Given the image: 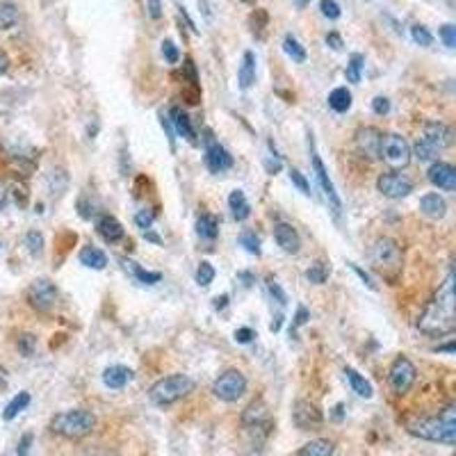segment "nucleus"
Here are the masks:
<instances>
[{
  "label": "nucleus",
  "mask_w": 456,
  "mask_h": 456,
  "mask_svg": "<svg viewBox=\"0 0 456 456\" xmlns=\"http://www.w3.org/2000/svg\"><path fill=\"white\" fill-rule=\"evenodd\" d=\"M418 329L427 336H450L456 329V294H454V272L447 274L443 285L438 288L434 299L427 304L418 317Z\"/></svg>",
  "instance_id": "nucleus-1"
},
{
  "label": "nucleus",
  "mask_w": 456,
  "mask_h": 456,
  "mask_svg": "<svg viewBox=\"0 0 456 456\" xmlns=\"http://www.w3.org/2000/svg\"><path fill=\"white\" fill-rule=\"evenodd\" d=\"M409 434L422 438L429 443H443V445H454L456 441V406L450 404L443 409L441 416L434 418H420L409 425Z\"/></svg>",
  "instance_id": "nucleus-2"
},
{
  "label": "nucleus",
  "mask_w": 456,
  "mask_h": 456,
  "mask_svg": "<svg viewBox=\"0 0 456 456\" xmlns=\"http://www.w3.org/2000/svg\"><path fill=\"white\" fill-rule=\"evenodd\" d=\"M96 427V416L85 409H73V411H62L51 420V431L69 441H78L91 434Z\"/></svg>",
  "instance_id": "nucleus-3"
},
{
  "label": "nucleus",
  "mask_w": 456,
  "mask_h": 456,
  "mask_svg": "<svg viewBox=\"0 0 456 456\" xmlns=\"http://www.w3.org/2000/svg\"><path fill=\"white\" fill-rule=\"evenodd\" d=\"M194 391V381L187 375H169L160 381H155L148 391V400L155 406H171L182 397H187Z\"/></svg>",
  "instance_id": "nucleus-4"
},
{
  "label": "nucleus",
  "mask_w": 456,
  "mask_h": 456,
  "mask_svg": "<svg viewBox=\"0 0 456 456\" xmlns=\"http://www.w3.org/2000/svg\"><path fill=\"white\" fill-rule=\"evenodd\" d=\"M372 265L375 269L384 274L386 278H395L397 274L402 272V262H404V253L402 246L395 242L393 237H379L375 244H372Z\"/></svg>",
  "instance_id": "nucleus-5"
},
{
  "label": "nucleus",
  "mask_w": 456,
  "mask_h": 456,
  "mask_svg": "<svg viewBox=\"0 0 456 456\" xmlns=\"http://www.w3.org/2000/svg\"><path fill=\"white\" fill-rule=\"evenodd\" d=\"M411 155L413 153H411L409 142H406L402 135H397V132H388V135H384V139H381L379 157L393 171L409 167V164H411Z\"/></svg>",
  "instance_id": "nucleus-6"
},
{
  "label": "nucleus",
  "mask_w": 456,
  "mask_h": 456,
  "mask_svg": "<svg viewBox=\"0 0 456 456\" xmlns=\"http://www.w3.org/2000/svg\"><path fill=\"white\" fill-rule=\"evenodd\" d=\"M246 393V377L239 370H226L212 384V395L221 402H237Z\"/></svg>",
  "instance_id": "nucleus-7"
},
{
  "label": "nucleus",
  "mask_w": 456,
  "mask_h": 456,
  "mask_svg": "<svg viewBox=\"0 0 456 456\" xmlns=\"http://www.w3.org/2000/svg\"><path fill=\"white\" fill-rule=\"evenodd\" d=\"M418 379V370L406 356H397L388 370V384L395 391V395H406L413 388Z\"/></svg>",
  "instance_id": "nucleus-8"
},
{
  "label": "nucleus",
  "mask_w": 456,
  "mask_h": 456,
  "mask_svg": "<svg viewBox=\"0 0 456 456\" xmlns=\"http://www.w3.org/2000/svg\"><path fill=\"white\" fill-rule=\"evenodd\" d=\"M308 137H310V139H308V146H310V162H313L315 176H317V180H320V187H322V192H324V196H327L331 210H333L336 214H340V210H343V201H340V194H338V189H336V185H333V180L329 178V171H327V167H324V162H322L317 148H315L313 135H308Z\"/></svg>",
  "instance_id": "nucleus-9"
},
{
  "label": "nucleus",
  "mask_w": 456,
  "mask_h": 456,
  "mask_svg": "<svg viewBox=\"0 0 456 456\" xmlns=\"http://www.w3.org/2000/svg\"><path fill=\"white\" fill-rule=\"evenodd\" d=\"M57 301V288L48 278H37L32 281V285L28 288V304L39 313L51 310Z\"/></svg>",
  "instance_id": "nucleus-10"
},
{
  "label": "nucleus",
  "mask_w": 456,
  "mask_h": 456,
  "mask_svg": "<svg viewBox=\"0 0 456 456\" xmlns=\"http://www.w3.org/2000/svg\"><path fill=\"white\" fill-rule=\"evenodd\" d=\"M203 144H205V164H208V169L212 173H221L233 167V155L212 137L210 130H205Z\"/></svg>",
  "instance_id": "nucleus-11"
},
{
  "label": "nucleus",
  "mask_w": 456,
  "mask_h": 456,
  "mask_svg": "<svg viewBox=\"0 0 456 456\" xmlns=\"http://www.w3.org/2000/svg\"><path fill=\"white\" fill-rule=\"evenodd\" d=\"M377 189L386 198L397 201V198H406L413 192V182L406 176H402V173L388 171V173H381V176L377 178Z\"/></svg>",
  "instance_id": "nucleus-12"
},
{
  "label": "nucleus",
  "mask_w": 456,
  "mask_h": 456,
  "mask_svg": "<svg viewBox=\"0 0 456 456\" xmlns=\"http://www.w3.org/2000/svg\"><path fill=\"white\" fill-rule=\"evenodd\" d=\"M292 422L301 431H317L324 425V416H322V411L315 404L299 400L292 406Z\"/></svg>",
  "instance_id": "nucleus-13"
},
{
  "label": "nucleus",
  "mask_w": 456,
  "mask_h": 456,
  "mask_svg": "<svg viewBox=\"0 0 456 456\" xmlns=\"http://www.w3.org/2000/svg\"><path fill=\"white\" fill-rule=\"evenodd\" d=\"M422 142H427L434 151H443L454 144V130L443 121H427L422 128Z\"/></svg>",
  "instance_id": "nucleus-14"
},
{
  "label": "nucleus",
  "mask_w": 456,
  "mask_h": 456,
  "mask_svg": "<svg viewBox=\"0 0 456 456\" xmlns=\"http://www.w3.org/2000/svg\"><path fill=\"white\" fill-rule=\"evenodd\" d=\"M381 139H384V132L379 128L365 126L356 130V148H359L363 157H370V160H379Z\"/></svg>",
  "instance_id": "nucleus-15"
},
{
  "label": "nucleus",
  "mask_w": 456,
  "mask_h": 456,
  "mask_svg": "<svg viewBox=\"0 0 456 456\" xmlns=\"http://www.w3.org/2000/svg\"><path fill=\"white\" fill-rule=\"evenodd\" d=\"M427 178L434 187L445 189V192H454L456 189V169L447 162H434L427 171Z\"/></svg>",
  "instance_id": "nucleus-16"
},
{
  "label": "nucleus",
  "mask_w": 456,
  "mask_h": 456,
  "mask_svg": "<svg viewBox=\"0 0 456 456\" xmlns=\"http://www.w3.org/2000/svg\"><path fill=\"white\" fill-rule=\"evenodd\" d=\"M274 239H276V244L283 249L285 253H299L301 249V237L297 233V228L292 223L288 221H278L276 226H274Z\"/></svg>",
  "instance_id": "nucleus-17"
},
{
  "label": "nucleus",
  "mask_w": 456,
  "mask_h": 456,
  "mask_svg": "<svg viewBox=\"0 0 456 456\" xmlns=\"http://www.w3.org/2000/svg\"><path fill=\"white\" fill-rule=\"evenodd\" d=\"M242 422H244V427L249 431H269L272 427V420H269V411H267V406H265L262 402H253V404H249L246 406V411H244V416H242Z\"/></svg>",
  "instance_id": "nucleus-18"
},
{
  "label": "nucleus",
  "mask_w": 456,
  "mask_h": 456,
  "mask_svg": "<svg viewBox=\"0 0 456 456\" xmlns=\"http://www.w3.org/2000/svg\"><path fill=\"white\" fill-rule=\"evenodd\" d=\"M96 230H98V235L110 244L119 242V239H123V235H126L121 221L117 217H112V214H101V217L96 219Z\"/></svg>",
  "instance_id": "nucleus-19"
},
{
  "label": "nucleus",
  "mask_w": 456,
  "mask_h": 456,
  "mask_svg": "<svg viewBox=\"0 0 456 456\" xmlns=\"http://www.w3.org/2000/svg\"><path fill=\"white\" fill-rule=\"evenodd\" d=\"M169 121H171L173 132H178V135L182 139H187L189 144H196V132L192 128V121H189L187 112H182L178 105H173L169 110Z\"/></svg>",
  "instance_id": "nucleus-20"
},
{
  "label": "nucleus",
  "mask_w": 456,
  "mask_h": 456,
  "mask_svg": "<svg viewBox=\"0 0 456 456\" xmlns=\"http://www.w3.org/2000/svg\"><path fill=\"white\" fill-rule=\"evenodd\" d=\"M132 370L126 368V365H112V368H107L103 372V384L107 388H112V391H121L123 386L130 384L132 381Z\"/></svg>",
  "instance_id": "nucleus-21"
},
{
  "label": "nucleus",
  "mask_w": 456,
  "mask_h": 456,
  "mask_svg": "<svg viewBox=\"0 0 456 456\" xmlns=\"http://www.w3.org/2000/svg\"><path fill=\"white\" fill-rule=\"evenodd\" d=\"M420 212L429 219H443L447 214V203L441 194H425L420 198Z\"/></svg>",
  "instance_id": "nucleus-22"
},
{
  "label": "nucleus",
  "mask_w": 456,
  "mask_h": 456,
  "mask_svg": "<svg viewBox=\"0 0 456 456\" xmlns=\"http://www.w3.org/2000/svg\"><path fill=\"white\" fill-rule=\"evenodd\" d=\"M237 82H239V89H249L255 82V55L251 51H246L242 55V64H239V71H237Z\"/></svg>",
  "instance_id": "nucleus-23"
},
{
  "label": "nucleus",
  "mask_w": 456,
  "mask_h": 456,
  "mask_svg": "<svg viewBox=\"0 0 456 456\" xmlns=\"http://www.w3.org/2000/svg\"><path fill=\"white\" fill-rule=\"evenodd\" d=\"M228 208H230V212H233V219L235 221H244L249 214H251V205H249L242 189H233V192H230Z\"/></svg>",
  "instance_id": "nucleus-24"
},
{
  "label": "nucleus",
  "mask_w": 456,
  "mask_h": 456,
  "mask_svg": "<svg viewBox=\"0 0 456 456\" xmlns=\"http://www.w3.org/2000/svg\"><path fill=\"white\" fill-rule=\"evenodd\" d=\"M345 375H347V381H349L352 391L359 395V397H365V400H370V397L375 395V388H372L370 381L365 379L363 375H359V372H356L354 368H347Z\"/></svg>",
  "instance_id": "nucleus-25"
},
{
  "label": "nucleus",
  "mask_w": 456,
  "mask_h": 456,
  "mask_svg": "<svg viewBox=\"0 0 456 456\" xmlns=\"http://www.w3.org/2000/svg\"><path fill=\"white\" fill-rule=\"evenodd\" d=\"M329 107L338 114L347 112L352 107V91L347 87H336L333 91L329 94Z\"/></svg>",
  "instance_id": "nucleus-26"
},
{
  "label": "nucleus",
  "mask_w": 456,
  "mask_h": 456,
  "mask_svg": "<svg viewBox=\"0 0 456 456\" xmlns=\"http://www.w3.org/2000/svg\"><path fill=\"white\" fill-rule=\"evenodd\" d=\"M80 262L89 269H105L107 265V255L96 246H85L80 251Z\"/></svg>",
  "instance_id": "nucleus-27"
},
{
  "label": "nucleus",
  "mask_w": 456,
  "mask_h": 456,
  "mask_svg": "<svg viewBox=\"0 0 456 456\" xmlns=\"http://www.w3.org/2000/svg\"><path fill=\"white\" fill-rule=\"evenodd\" d=\"M196 233L198 237L203 239H214L219 235V221L217 217H212V214H201V217L196 219Z\"/></svg>",
  "instance_id": "nucleus-28"
},
{
  "label": "nucleus",
  "mask_w": 456,
  "mask_h": 456,
  "mask_svg": "<svg viewBox=\"0 0 456 456\" xmlns=\"http://www.w3.org/2000/svg\"><path fill=\"white\" fill-rule=\"evenodd\" d=\"M297 456H333V443L324 441V438H317V441L306 443Z\"/></svg>",
  "instance_id": "nucleus-29"
},
{
  "label": "nucleus",
  "mask_w": 456,
  "mask_h": 456,
  "mask_svg": "<svg viewBox=\"0 0 456 456\" xmlns=\"http://www.w3.org/2000/svg\"><path fill=\"white\" fill-rule=\"evenodd\" d=\"M283 51H285L288 57H292V62H297V64L306 62V57H308L306 48H304L292 35H285V39H283Z\"/></svg>",
  "instance_id": "nucleus-30"
},
{
  "label": "nucleus",
  "mask_w": 456,
  "mask_h": 456,
  "mask_svg": "<svg viewBox=\"0 0 456 456\" xmlns=\"http://www.w3.org/2000/svg\"><path fill=\"white\" fill-rule=\"evenodd\" d=\"M28 404H30V393H19L10 404L5 406L3 418H5V420H14L21 411H26V409H28Z\"/></svg>",
  "instance_id": "nucleus-31"
},
{
  "label": "nucleus",
  "mask_w": 456,
  "mask_h": 456,
  "mask_svg": "<svg viewBox=\"0 0 456 456\" xmlns=\"http://www.w3.org/2000/svg\"><path fill=\"white\" fill-rule=\"evenodd\" d=\"M19 21V10L14 3H0V30L12 28Z\"/></svg>",
  "instance_id": "nucleus-32"
},
{
  "label": "nucleus",
  "mask_w": 456,
  "mask_h": 456,
  "mask_svg": "<svg viewBox=\"0 0 456 456\" xmlns=\"http://www.w3.org/2000/svg\"><path fill=\"white\" fill-rule=\"evenodd\" d=\"M363 66H365V57L361 53H354L349 57V64H347V71H345L347 80H349V82H361Z\"/></svg>",
  "instance_id": "nucleus-33"
},
{
  "label": "nucleus",
  "mask_w": 456,
  "mask_h": 456,
  "mask_svg": "<svg viewBox=\"0 0 456 456\" xmlns=\"http://www.w3.org/2000/svg\"><path fill=\"white\" fill-rule=\"evenodd\" d=\"M130 265V269L132 274H135V278L139 281V283H144V285H155V283H160V278H162V274L160 272H146L139 267L137 262H126Z\"/></svg>",
  "instance_id": "nucleus-34"
},
{
  "label": "nucleus",
  "mask_w": 456,
  "mask_h": 456,
  "mask_svg": "<svg viewBox=\"0 0 456 456\" xmlns=\"http://www.w3.org/2000/svg\"><path fill=\"white\" fill-rule=\"evenodd\" d=\"M327 276H329V267L324 262H315V265H310L308 269H306V278H308L310 283H315V285L324 283Z\"/></svg>",
  "instance_id": "nucleus-35"
},
{
  "label": "nucleus",
  "mask_w": 456,
  "mask_h": 456,
  "mask_svg": "<svg viewBox=\"0 0 456 456\" xmlns=\"http://www.w3.org/2000/svg\"><path fill=\"white\" fill-rule=\"evenodd\" d=\"M212 278H214V267L208 260H203L196 267V283L201 285V288H208L212 283Z\"/></svg>",
  "instance_id": "nucleus-36"
},
{
  "label": "nucleus",
  "mask_w": 456,
  "mask_h": 456,
  "mask_svg": "<svg viewBox=\"0 0 456 456\" xmlns=\"http://www.w3.org/2000/svg\"><path fill=\"white\" fill-rule=\"evenodd\" d=\"M411 153H416L420 162H431V160H436V155H438V151H434V148H431L427 142H422V139H418V142L413 144Z\"/></svg>",
  "instance_id": "nucleus-37"
},
{
  "label": "nucleus",
  "mask_w": 456,
  "mask_h": 456,
  "mask_svg": "<svg viewBox=\"0 0 456 456\" xmlns=\"http://www.w3.org/2000/svg\"><path fill=\"white\" fill-rule=\"evenodd\" d=\"M26 246L32 255H41V251H44V235L39 230H30L26 235Z\"/></svg>",
  "instance_id": "nucleus-38"
},
{
  "label": "nucleus",
  "mask_w": 456,
  "mask_h": 456,
  "mask_svg": "<svg viewBox=\"0 0 456 456\" xmlns=\"http://www.w3.org/2000/svg\"><path fill=\"white\" fill-rule=\"evenodd\" d=\"M411 37H413V41H416V44L425 46V48L434 44V37H431V32H429L425 26H413V28H411Z\"/></svg>",
  "instance_id": "nucleus-39"
},
{
  "label": "nucleus",
  "mask_w": 456,
  "mask_h": 456,
  "mask_svg": "<svg viewBox=\"0 0 456 456\" xmlns=\"http://www.w3.org/2000/svg\"><path fill=\"white\" fill-rule=\"evenodd\" d=\"M239 244H242L249 253L260 255V242H258V237H255V233H251V230L242 233V237H239Z\"/></svg>",
  "instance_id": "nucleus-40"
},
{
  "label": "nucleus",
  "mask_w": 456,
  "mask_h": 456,
  "mask_svg": "<svg viewBox=\"0 0 456 456\" xmlns=\"http://www.w3.org/2000/svg\"><path fill=\"white\" fill-rule=\"evenodd\" d=\"M162 55H164V60H167L169 64H176V62L180 60L178 46L173 44L171 39H164V41H162Z\"/></svg>",
  "instance_id": "nucleus-41"
},
{
  "label": "nucleus",
  "mask_w": 456,
  "mask_h": 456,
  "mask_svg": "<svg viewBox=\"0 0 456 456\" xmlns=\"http://www.w3.org/2000/svg\"><path fill=\"white\" fill-rule=\"evenodd\" d=\"M290 180H292L294 185L299 187V192H304L306 196H310V182L306 180V176L299 169H290Z\"/></svg>",
  "instance_id": "nucleus-42"
},
{
  "label": "nucleus",
  "mask_w": 456,
  "mask_h": 456,
  "mask_svg": "<svg viewBox=\"0 0 456 456\" xmlns=\"http://www.w3.org/2000/svg\"><path fill=\"white\" fill-rule=\"evenodd\" d=\"M320 10H322V14H324L327 19H331V21L340 19V5L336 3V0H322V3H320Z\"/></svg>",
  "instance_id": "nucleus-43"
},
{
  "label": "nucleus",
  "mask_w": 456,
  "mask_h": 456,
  "mask_svg": "<svg viewBox=\"0 0 456 456\" xmlns=\"http://www.w3.org/2000/svg\"><path fill=\"white\" fill-rule=\"evenodd\" d=\"M35 347H37V338L35 336H21L19 338V349L23 356H32V352H35Z\"/></svg>",
  "instance_id": "nucleus-44"
},
{
  "label": "nucleus",
  "mask_w": 456,
  "mask_h": 456,
  "mask_svg": "<svg viewBox=\"0 0 456 456\" xmlns=\"http://www.w3.org/2000/svg\"><path fill=\"white\" fill-rule=\"evenodd\" d=\"M441 39L445 41L447 48H454L456 46V28L452 26V23H445V26L441 28Z\"/></svg>",
  "instance_id": "nucleus-45"
},
{
  "label": "nucleus",
  "mask_w": 456,
  "mask_h": 456,
  "mask_svg": "<svg viewBox=\"0 0 456 456\" xmlns=\"http://www.w3.org/2000/svg\"><path fill=\"white\" fill-rule=\"evenodd\" d=\"M372 110H375V114H379V117H386V114L391 112V101H388L386 96H377L375 101H372Z\"/></svg>",
  "instance_id": "nucleus-46"
},
{
  "label": "nucleus",
  "mask_w": 456,
  "mask_h": 456,
  "mask_svg": "<svg viewBox=\"0 0 456 456\" xmlns=\"http://www.w3.org/2000/svg\"><path fill=\"white\" fill-rule=\"evenodd\" d=\"M267 288H269V294H272L274 299H276L281 306H285V304H288V297H285L283 290H281V285L276 283V281H274V278H267Z\"/></svg>",
  "instance_id": "nucleus-47"
},
{
  "label": "nucleus",
  "mask_w": 456,
  "mask_h": 456,
  "mask_svg": "<svg viewBox=\"0 0 456 456\" xmlns=\"http://www.w3.org/2000/svg\"><path fill=\"white\" fill-rule=\"evenodd\" d=\"M146 12L151 19H162V0H146Z\"/></svg>",
  "instance_id": "nucleus-48"
},
{
  "label": "nucleus",
  "mask_w": 456,
  "mask_h": 456,
  "mask_svg": "<svg viewBox=\"0 0 456 456\" xmlns=\"http://www.w3.org/2000/svg\"><path fill=\"white\" fill-rule=\"evenodd\" d=\"M182 73L189 78V82H192V87H198V78H196V66H194V62L189 60H185V64H182Z\"/></svg>",
  "instance_id": "nucleus-49"
},
{
  "label": "nucleus",
  "mask_w": 456,
  "mask_h": 456,
  "mask_svg": "<svg viewBox=\"0 0 456 456\" xmlns=\"http://www.w3.org/2000/svg\"><path fill=\"white\" fill-rule=\"evenodd\" d=\"M135 221H137V226H139V228L148 230V228H151V223H153V214H151V212H146V210H142V212H137V214H135Z\"/></svg>",
  "instance_id": "nucleus-50"
},
{
  "label": "nucleus",
  "mask_w": 456,
  "mask_h": 456,
  "mask_svg": "<svg viewBox=\"0 0 456 456\" xmlns=\"http://www.w3.org/2000/svg\"><path fill=\"white\" fill-rule=\"evenodd\" d=\"M253 338H255V333H253L251 329H246V327H242V329H237V331H235V340H237L239 345H249Z\"/></svg>",
  "instance_id": "nucleus-51"
},
{
  "label": "nucleus",
  "mask_w": 456,
  "mask_h": 456,
  "mask_svg": "<svg viewBox=\"0 0 456 456\" xmlns=\"http://www.w3.org/2000/svg\"><path fill=\"white\" fill-rule=\"evenodd\" d=\"M30 445H32V434H26L19 441V447H16V456H28Z\"/></svg>",
  "instance_id": "nucleus-52"
},
{
  "label": "nucleus",
  "mask_w": 456,
  "mask_h": 456,
  "mask_svg": "<svg viewBox=\"0 0 456 456\" xmlns=\"http://www.w3.org/2000/svg\"><path fill=\"white\" fill-rule=\"evenodd\" d=\"M349 265H352V269H354L356 274H359V276H361V281H363V283H365V285H368L370 290H377V285H375V281H372V278H370V274H368V272H363V269L359 267V265H354V262H349Z\"/></svg>",
  "instance_id": "nucleus-53"
},
{
  "label": "nucleus",
  "mask_w": 456,
  "mask_h": 456,
  "mask_svg": "<svg viewBox=\"0 0 456 456\" xmlns=\"http://www.w3.org/2000/svg\"><path fill=\"white\" fill-rule=\"evenodd\" d=\"M308 320H310V313L306 310L304 306H299V308H297V315H294V327H304Z\"/></svg>",
  "instance_id": "nucleus-54"
},
{
  "label": "nucleus",
  "mask_w": 456,
  "mask_h": 456,
  "mask_svg": "<svg viewBox=\"0 0 456 456\" xmlns=\"http://www.w3.org/2000/svg\"><path fill=\"white\" fill-rule=\"evenodd\" d=\"M327 44L333 48V51H340V48H343V37H340L338 32H329V35H327Z\"/></svg>",
  "instance_id": "nucleus-55"
},
{
  "label": "nucleus",
  "mask_w": 456,
  "mask_h": 456,
  "mask_svg": "<svg viewBox=\"0 0 456 456\" xmlns=\"http://www.w3.org/2000/svg\"><path fill=\"white\" fill-rule=\"evenodd\" d=\"M160 121H162L164 130H167V135H169V144H171V148H173V139H176V137H173V128H171V121H169V117H164V114H162V117H160Z\"/></svg>",
  "instance_id": "nucleus-56"
},
{
  "label": "nucleus",
  "mask_w": 456,
  "mask_h": 456,
  "mask_svg": "<svg viewBox=\"0 0 456 456\" xmlns=\"http://www.w3.org/2000/svg\"><path fill=\"white\" fill-rule=\"evenodd\" d=\"M265 164H267V171H269V173H276L281 167H283V164H281V157H278V155H274V160H267Z\"/></svg>",
  "instance_id": "nucleus-57"
},
{
  "label": "nucleus",
  "mask_w": 456,
  "mask_h": 456,
  "mask_svg": "<svg viewBox=\"0 0 456 456\" xmlns=\"http://www.w3.org/2000/svg\"><path fill=\"white\" fill-rule=\"evenodd\" d=\"M7 69H10V57H7L5 51H0V76L7 73Z\"/></svg>",
  "instance_id": "nucleus-58"
},
{
  "label": "nucleus",
  "mask_w": 456,
  "mask_h": 456,
  "mask_svg": "<svg viewBox=\"0 0 456 456\" xmlns=\"http://www.w3.org/2000/svg\"><path fill=\"white\" fill-rule=\"evenodd\" d=\"M226 304H228V294H221V297L214 299V308L221 310V308H226Z\"/></svg>",
  "instance_id": "nucleus-59"
},
{
  "label": "nucleus",
  "mask_w": 456,
  "mask_h": 456,
  "mask_svg": "<svg viewBox=\"0 0 456 456\" xmlns=\"http://www.w3.org/2000/svg\"><path fill=\"white\" fill-rule=\"evenodd\" d=\"M454 343H450V345H445V347H438V352H447V354H454Z\"/></svg>",
  "instance_id": "nucleus-60"
},
{
  "label": "nucleus",
  "mask_w": 456,
  "mask_h": 456,
  "mask_svg": "<svg viewBox=\"0 0 456 456\" xmlns=\"http://www.w3.org/2000/svg\"><path fill=\"white\" fill-rule=\"evenodd\" d=\"M281 324H283V317H281V315H278L276 322H272V327H269V329H272V331H278V329H281Z\"/></svg>",
  "instance_id": "nucleus-61"
},
{
  "label": "nucleus",
  "mask_w": 456,
  "mask_h": 456,
  "mask_svg": "<svg viewBox=\"0 0 456 456\" xmlns=\"http://www.w3.org/2000/svg\"><path fill=\"white\" fill-rule=\"evenodd\" d=\"M340 411H343V404H338V406H336V413H333V418H336V420L343 418V413H340Z\"/></svg>",
  "instance_id": "nucleus-62"
},
{
  "label": "nucleus",
  "mask_w": 456,
  "mask_h": 456,
  "mask_svg": "<svg viewBox=\"0 0 456 456\" xmlns=\"http://www.w3.org/2000/svg\"><path fill=\"white\" fill-rule=\"evenodd\" d=\"M301 3H306V0H301Z\"/></svg>",
  "instance_id": "nucleus-63"
}]
</instances>
